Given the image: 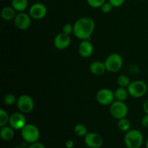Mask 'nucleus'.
Wrapping results in <instances>:
<instances>
[{
	"label": "nucleus",
	"mask_w": 148,
	"mask_h": 148,
	"mask_svg": "<svg viewBox=\"0 0 148 148\" xmlns=\"http://www.w3.org/2000/svg\"><path fill=\"white\" fill-rule=\"evenodd\" d=\"M74 132H75L76 135L79 136V137H84L88 133L87 127L82 124H78L77 125H75V128H74Z\"/></svg>",
	"instance_id": "412c9836"
},
{
	"label": "nucleus",
	"mask_w": 148,
	"mask_h": 148,
	"mask_svg": "<svg viewBox=\"0 0 148 148\" xmlns=\"http://www.w3.org/2000/svg\"><path fill=\"white\" fill-rule=\"evenodd\" d=\"M143 135L137 130H130L124 136V143L127 148H140L143 145Z\"/></svg>",
	"instance_id": "f03ea898"
},
{
	"label": "nucleus",
	"mask_w": 148,
	"mask_h": 148,
	"mask_svg": "<svg viewBox=\"0 0 148 148\" xmlns=\"http://www.w3.org/2000/svg\"><path fill=\"white\" fill-rule=\"evenodd\" d=\"M27 0H12V7L17 12H24L27 9Z\"/></svg>",
	"instance_id": "a211bd4d"
},
{
	"label": "nucleus",
	"mask_w": 148,
	"mask_h": 148,
	"mask_svg": "<svg viewBox=\"0 0 148 148\" xmlns=\"http://www.w3.org/2000/svg\"><path fill=\"white\" fill-rule=\"evenodd\" d=\"M106 70L110 72H117L123 66L122 56L117 53H113L108 55L105 61Z\"/></svg>",
	"instance_id": "39448f33"
},
{
	"label": "nucleus",
	"mask_w": 148,
	"mask_h": 148,
	"mask_svg": "<svg viewBox=\"0 0 148 148\" xmlns=\"http://www.w3.org/2000/svg\"><path fill=\"white\" fill-rule=\"evenodd\" d=\"M90 71L94 75L100 76L103 75L106 72V68L104 62H99V61H94L90 65Z\"/></svg>",
	"instance_id": "2eb2a0df"
},
{
	"label": "nucleus",
	"mask_w": 148,
	"mask_h": 148,
	"mask_svg": "<svg viewBox=\"0 0 148 148\" xmlns=\"http://www.w3.org/2000/svg\"><path fill=\"white\" fill-rule=\"evenodd\" d=\"M118 127L120 131L121 132H128L130 130L131 127V123L128 119L123 118L119 120L118 121Z\"/></svg>",
	"instance_id": "aec40b11"
},
{
	"label": "nucleus",
	"mask_w": 148,
	"mask_h": 148,
	"mask_svg": "<svg viewBox=\"0 0 148 148\" xmlns=\"http://www.w3.org/2000/svg\"><path fill=\"white\" fill-rule=\"evenodd\" d=\"M87 2L92 8H99L106 2V0H87Z\"/></svg>",
	"instance_id": "393cba45"
},
{
	"label": "nucleus",
	"mask_w": 148,
	"mask_h": 148,
	"mask_svg": "<svg viewBox=\"0 0 148 148\" xmlns=\"http://www.w3.org/2000/svg\"><path fill=\"white\" fill-rule=\"evenodd\" d=\"M16 16V11L12 7H4L1 10V17L4 20H11L14 19Z\"/></svg>",
	"instance_id": "f3484780"
},
{
	"label": "nucleus",
	"mask_w": 148,
	"mask_h": 148,
	"mask_svg": "<svg viewBox=\"0 0 148 148\" xmlns=\"http://www.w3.org/2000/svg\"><path fill=\"white\" fill-rule=\"evenodd\" d=\"M14 148H21V147H14Z\"/></svg>",
	"instance_id": "72a5a7b5"
},
{
	"label": "nucleus",
	"mask_w": 148,
	"mask_h": 148,
	"mask_svg": "<svg viewBox=\"0 0 148 148\" xmlns=\"http://www.w3.org/2000/svg\"><path fill=\"white\" fill-rule=\"evenodd\" d=\"M114 95H115V99L116 101H123L127 99L129 95V92L127 89H126V88H121L119 87V88H117L116 90L114 92Z\"/></svg>",
	"instance_id": "6ab92c4d"
},
{
	"label": "nucleus",
	"mask_w": 148,
	"mask_h": 148,
	"mask_svg": "<svg viewBox=\"0 0 148 148\" xmlns=\"http://www.w3.org/2000/svg\"><path fill=\"white\" fill-rule=\"evenodd\" d=\"M142 125L145 128H148V114H146L142 119Z\"/></svg>",
	"instance_id": "c756f323"
},
{
	"label": "nucleus",
	"mask_w": 148,
	"mask_h": 148,
	"mask_svg": "<svg viewBox=\"0 0 148 148\" xmlns=\"http://www.w3.org/2000/svg\"><path fill=\"white\" fill-rule=\"evenodd\" d=\"M66 148H73L74 142L72 140H67L66 142Z\"/></svg>",
	"instance_id": "7c9ffc66"
},
{
	"label": "nucleus",
	"mask_w": 148,
	"mask_h": 148,
	"mask_svg": "<svg viewBox=\"0 0 148 148\" xmlns=\"http://www.w3.org/2000/svg\"><path fill=\"white\" fill-rule=\"evenodd\" d=\"M117 83L119 87L127 88L131 83V82H130V79L128 76L125 75H121L117 78Z\"/></svg>",
	"instance_id": "4be33fe9"
},
{
	"label": "nucleus",
	"mask_w": 148,
	"mask_h": 148,
	"mask_svg": "<svg viewBox=\"0 0 148 148\" xmlns=\"http://www.w3.org/2000/svg\"><path fill=\"white\" fill-rule=\"evenodd\" d=\"M14 25L17 29L21 30H25L30 27L31 17L30 16V14H27L24 12H18V14H16L15 17H14Z\"/></svg>",
	"instance_id": "1a4fd4ad"
},
{
	"label": "nucleus",
	"mask_w": 148,
	"mask_h": 148,
	"mask_svg": "<svg viewBox=\"0 0 148 148\" xmlns=\"http://www.w3.org/2000/svg\"><path fill=\"white\" fill-rule=\"evenodd\" d=\"M9 124L15 130H21L26 125V119L23 113L15 112L10 116Z\"/></svg>",
	"instance_id": "9b49d317"
},
{
	"label": "nucleus",
	"mask_w": 148,
	"mask_h": 148,
	"mask_svg": "<svg viewBox=\"0 0 148 148\" xmlns=\"http://www.w3.org/2000/svg\"><path fill=\"white\" fill-rule=\"evenodd\" d=\"M96 101L99 104L103 106H110L115 101L114 92L108 88H102L96 93Z\"/></svg>",
	"instance_id": "6e6552de"
},
{
	"label": "nucleus",
	"mask_w": 148,
	"mask_h": 148,
	"mask_svg": "<svg viewBox=\"0 0 148 148\" xmlns=\"http://www.w3.org/2000/svg\"><path fill=\"white\" fill-rule=\"evenodd\" d=\"M143 110L146 114H148V99L145 101L144 104H143Z\"/></svg>",
	"instance_id": "2f4dec72"
},
{
	"label": "nucleus",
	"mask_w": 148,
	"mask_h": 148,
	"mask_svg": "<svg viewBox=\"0 0 148 148\" xmlns=\"http://www.w3.org/2000/svg\"><path fill=\"white\" fill-rule=\"evenodd\" d=\"M70 43L71 38L69 35L66 34L63 32L58 34L53 40L54 46L59 50H64L66 49L70 45Z\"/></svg>",
	"instance_id": "ddd939ff"
},
{
	"label": "nucleus",
	"mask_w": 148,
	"mask_h": 148,
	"mask_svg": "<svg viewBox=\"0 0 148 148\" xmlns=\"http://www.w3.org/2000/svg\"><path fill=\"white\" fill-rule=\"evenodd\" d=\"M47 14V7L45 4L38 2L33 4L29 10V14L31 18L35 20H41L44 18Z\"/></svg>",
	"instance_id": "9d476101"
},
{
	"label": "nucleus",
	"mask_w": 148,
	"mask_h": 148,
	"mask_svg": "<svg viewBox=\"0 0 148 148\" xmlns=\"http://www.w3.org/2000/svg\"><path fill=\"white\" fill-rule=\"evenodd\" d=\"M10 116H9L7 111H4L2 108L0 109V127H4V126H7V124H9Z\"/></svg>",
	"instance_id": "5701e85b"
},
{
	"label": "nucleus",
	"mask_w": 148,
	"mask_h": 148,
	"mask_svg": "<svg viewBox=\"0 0 148 148\" xmlns=\"http://www.w3.org/2000/svg\"><path fill=\"white\" fill-rule=\"evenodd\" d=\"M17 106L20 112L23 114H28L33 110L35 106L34 101L28 95H21L18 97L17 101Z\"/></svg>",
	"instance_id": "0eeeda50"
},
{
	"label": "nucleus",
	"mask_w": 148,
	"mask_h": 148,
	"mask_svg": "<svg viewBox=\"0 0 148 148\" xmlns=\"http://www.w3.org/2000/svg\"><path fill=\"white\" fill-rule=\"evenodd\" d=\"M127 88L129 95L134 98H142L147 91V84L143 80L133 81Z\"/></svg>",
	"instance_id": "20e7f679"
},
{
	"label": "nucleus",
	"mask_w": 148,
	"mask_h": 148,
	"mask_svg": "<svg viewBox=\"0 0 148 148\" xmlns=\"http://www.w3.org/2000/svg\"><path fill=\"white\" fill-rule=\"evenodd\" d=\"M108 1L114 7H119L123 5L125 0H108Z\"/></svg>",
	"instance_id": "cd10ccee"
},
{
	"label": "nucleus",
	"mask_w": 148,
	"mask_h": 148,
	"mask_svg": "<svg viewBox=\"0 0 148 148\" xmlns=\"http://www.w3.org/2000/svg\"><path fill=\"white\" fill-rule=\"evenodd\" d=\"M78 52L82 57H90L93 53V46L88 40H82L78 46Z\"/></svg>",
	"instance_id": "4468645a"
},
{
	"label": "nucleus",
	"mask_w": 148,
	"mask_h": 148,
	"mask_svg": "<svg viewBox=\"0 0 148 148\" xmlns=\"http://www.w3.org/2000/svg\"><path fill=\"white\" fill-rule=\"evenodd\" d=\"M20 131L23 140L30 144L36 143L39 140L40 132L34 124H27Z\"/></svg>",
	"instance_id": "7ed1b4c3"
},
{
	"label": "nucleus",
	"mask_w": 148,
	"mask_h": 148,
	"mask_svg": "<svg viewBox=\"0 0 148 148\" xmlns=\"http://www.w3.org/2000/svg\"><path fill=\"white\" fill-rule=\"evenodd\" d=\"M28 148H46V147H45L44 145L42 144L41 143L36 142V143L30 144V145L29 146Z\"/></svg>",
	"instance_id": "c85d7f7f"
},
{
	"label": "nucleus",
	"mask_w": 148,
	"mask_h": 148,
	"mask_svg": "<svg viewBox=\"0 0 148 148\" xmlns=\"http://www.w3.org/2000/svg\"><path fill=\"white\" fill-rule=\"evenodd\" d=\"M85 143L89 148H100L103 144V139L98 133H88L85 137Z\"/></svg>",
	"instance_id": "f8f14e48"
},
{
	"label": "nucleus",
	"mask_w": 148,
	"mask_h": 148,
	"mask_svg": "<svg viewBox=\"0 0 148 148\" xmlns=\"http://www.w3.org/2000/svg\"><path fill=\"white\" fill-rule=\"evenodd\" d=\"M63 33H66L67 35H70L74 32V25L69 23H66L63 26Z\"/></svg>",
	"instance_id": "bb28decb"
},
{
	"label": "nucleus",
	"mask_w": 148,
	"mask_h": 148,
	"mask_svg": "<svg viewBox=\"0 0 148 148\" xmlns=\"http://www.w3.org/2000/svg\"><path fill=\"white\" fill-rule=\"evenodd\" d=\"M0 136L1 138L4 141H10L14 138V129L12 128L11 127L8 126H4V127H1L0 130Z\"/></svg>",
	"instance_id": "dca6fc26"
},
{
	"label": "nucleus",
	"mask_w": 148,
	"mask_h": 148,
	"mask_svg": "<svg viewBox=\"0 0 148 148\" xmlns=\"http://www.w3.org/2000/svg\"><path fill=\"white\" fill-rule=\"evenodd\" d=\"M146 148H148V137L147 139V140H146Z\"/></svg>",
	"instance_id": "473e14b6"
},
{
	"label": "nucleus",
	"mask_w": 148,
	"mask_h": 148,
	"mask_svg": "<svg viewBox=\"0 0 148 148\" xmlns=\"http://www.w3.org/2000/svg\"><path fill=\"white\" fill-rule=\"evenodd\" d=\"M95 22L89 17L78 19L74 24V35L79 40H88L95 30Z\"/></svg>",
	"instance_id": "f257e3e1"
},
{
	"label": "nucleus",
	"mask_w": 148,
	"mask_h": 148,
	"mask_svg": "<svg viewBox=\"0 0 148 148\" xmlns=\"http://www.w3.org/2000/svg\"><path fill=\"white\" fill-rule=\"evenodd\" d=\"M17 98L13 94L10 93L6 95L4 97V103L7 106H12L14 105L15 103H17Z\"/></svg>",
	"instance_id": "b1692460"
},
{
	"label": "nucleus",
	"mask_w": 148,
	"mask_h": 148,
	"mask_svg": "<svg viewBox=\"0 0 148 148\" xmlns=\"http://www.w3.org/2000/svg\"><path fill=\"white\" fill-rule=\"evenodd\" d=\"M113 6L111 5V3L108 1V2H105L102 6H101V12L103 13H105V14H108V13L111 12V11L112 10Z\"/></svg>",
	"instance_id": "a878e982"
},
{
	"label": "nucleus",
	"mask_w": 148,
	"mask_h": 148,
	"mask_svg": "<svg viewBox=\"0 0 148 148\" xmlns=\"http://www.w3.org/2000/svg\"><path fill=\"white\" fill-rule=\"evenodd\" d=\"M110 114L116 119L125 118L128 114V107L123 101H114L110 105Z\"/></svg>",
	"instance_id": "423d86ee"
}]
</instances>
